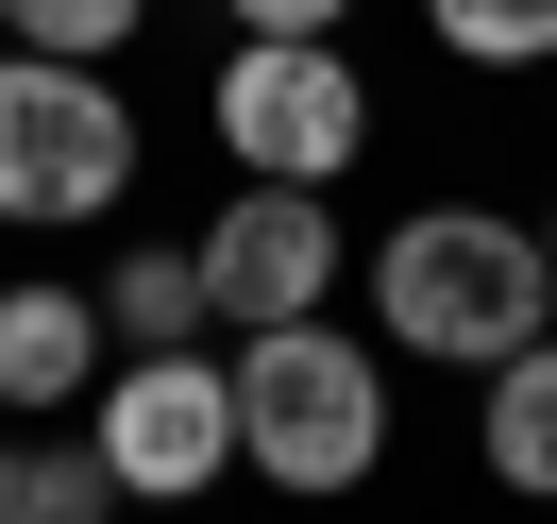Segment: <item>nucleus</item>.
<instances>
[{"instance_id":"nucleus-1","label":"nucleus","mask_w":557,"mask_h":524,"mask_svg":"<svg viewBox=\"0 0 557 524\" xmlns=\"http://www.w3.org/2000/svg\"><path fill=\"white\" fill-rule=\"evenodd\" d=\"M372 321L406 355H440V373H507V355H541L557 339V271H541V220H490V204H422V220H388L372 254Z\"/></svg>"},{"instance_id":"nucleus-2","label":"nucleus","mask_w":557,"mask_h":524,"mask_svg":"<svg viewBox=\"0 0 557 524\" xmlns=\"http://www.w3.org/2000/svg\"><path fill=\"white\" fill-rule=\"evenodd\" d=\"M372 456H388V373L338 321L237 339V474H271L287 508H338V490H372Z\"/></svg>"},{"instance_id":"nucleus-3","label":"nucleus","mask_w":557,"mask_h":524,"mask_svg":"<svg viewBox=\"0 0 557 524\" xmlns=\"http://www.w3.org/2000/svg\"><path fill=\"white\" fill-rule=\"evenodd\" d=\"M220 153L237 186H338L372 153V85L338 35H237L220 51Z\"/></svg>"},{"instance_id":"nucleus-4","label":"nucleus","mask_w":557,"mask_h":524,"mask_svg":"<svg viewBox=\"0 0 557 524\" xmlns=\"http://www.w3.org/2000/svg\"><path fill=\"white\" fill-rule=\"evenodd\" d=\"M136 186V102L102 69L0 51V220H102Z\"/></svg>"},{"instance_id":"nucleus-5","label":"nucleus","mask_w":557,"mask_h":524,"mask_svg":"<svg viewBox=\"0 0 557 524\" xmlns=\"http://www.w3.org/2000/svg\"><path fill=\"white\" fill-rule=\"evenodd\" d=\"M85 440H102L119 508H186V490L237 474V355H119L102 406H85Z\"/></svg>"},{"instance_id":"nucleus-6","label":"nucleus","mask_w":557,"mask_h":524,"mask_svg":"<svg viewBox=\"0 0 557 524\" xmlns=\"http://www.w3.org/2000/svg\"><path fill=\"white\" fill-rule=\"evenodd\" d=\"M186 254H203V305L237 321V339L321 321V288L355 271V237H338V204H321V186H237V204H220Z\"/></svg>"},{"instance_id":"nucleus-7","label":"nucleus","mask_w":557,"mask_h":524,"mask_svg":"<svg viewBox=\"0 0 557 524\" xmlns=\"http://www.w3.org/2000/svg\"><path fill=\"white\" fill-rule=\"evenodd\" d=\"M102 389V288H0V423Z\"/></svg>"},{"instance_id":"nucleus-8","label":"nucleus","mask_w":557,"mask_h":524,"mask_svg":"<svg viewBox=\"0 0 557 524\" xmlns=\"http://www.w3.org/2000/svg\"><path fill=\"white\" fill-rule=\"evenodd\" d=\"M203 254H119V271H102V339L119 355H203Z\"/></svg>"},{"instance_id":"nucleus-9","label":"nucleus","mask_w":557,"mask_h":524,"mask_svg":"<svg viewBox=\"0 0 557 524\" xmlns=\"http://www.w3.org/2000/svg\"><path fill=\"white\" fill-rule=\"evenodd\" d=\"M102 508H119L102 440H0V524H102Z\"/></svg>"},{"instance_id":"nucleus-10","label":"nucleus","mask_w":557,"mask_h":524,"mask_svg":"<svg viewBox=\"0 0 557 524\" xmlns=\"http://www.w3.org/2000/svg\"><path fill=\"white\" fill-rule=\"evenodd\" d=\"M490 474H507V490H541V508H557V339L490 373Z\"/></svg>"},{"instance_id":"nucleus-11","label":"nucleus","mask_w":557,"mask_h":524,"mask_svg":"<svg viewBox=\"0 0 557 524\" xmlns=\"http://www.w3.org/2000/svg\"><path fill=\"white\" fill-rule=\"evenodd\" d=\"M152 0H0V51H51V69H102Z\"/></svg>"},{"instance_id":"nucleus-12","label":"nucleus","mask_w":557,"mask_h":524,"mask_svg":"<svg viewBox=\"0 0 557 524\" xmlns=\"http://www.w3.org/2000/svg\"><path fill=\"white\" fill-rule=\"evenodd\" d=\"M422 17H440L456 69H541L557 51V0H422Z\"/></svg>"},{"instance_id":"nucleus-13","label":"nucleus","mask_w":557,"mask_h":524,"mask_svg":"<svg viewBox=\"0 0 557 524\" xmlns=\"http://www.w3.org/2000/svg\"><path fill=\"white\" fill-rule=\"evenodd\" d=\"M355 0H237V35H338Z\"/></svg>"},{"instance_id":"nucleus-14","label":"nucleus","mask_w":557,"mask_h":524,"mask_svg":"<svg viewBox=\"0 0 557 524\" xmlns=\"http://www.w3.org/2000/svg\"><path fill=\"white\" fill-rule=\"evenodd\" d=\"M541 271H557V204H541Z\"/></svg>"}]
</instances>
